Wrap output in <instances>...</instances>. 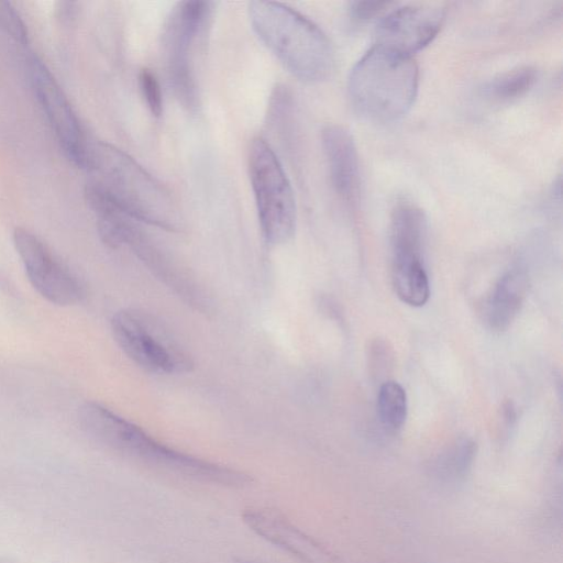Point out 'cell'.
Here are the masks:
<instances>
[{
	"instance_id": "3957f363",
	"label": "cell",
	"mask_w": 563,
	"mask_h": 563,
	"mask_svg": "<svg viewBox=\"0 0 563 563\" xmlns=\"http://www.w3.org/2000/svg\"><path fill=\"white\" fill-rule=\"evenodd\" d=\"M247 11L257 37L295 77L317 84L332 76L334 49L314 22L279 2L252 1Z\"/></svg>"
},
{
	"instance_id": "603a6c76",
	"label": "cell",
	"mask_w": 563,
	"mask_h": 563,
	"mask_svg": "<svg viewBox=\"0 0 563 563\" xmlns=\"http://www.w3.org/2000/svg\"><path fill=\"white\" fill-rule=\"evenodd\" d=\"M504 417L508 423H512L516 420L517 413L511 401H507L504 405Z\"/></svg>"
},
{
	"instance_id": "5bb4252c",
	"label": "cell",
	"mask_w": 563,
	"mask_h": 563,
	"mask_svg": "<svg viewBox=\"0 0 563 563\" xmlns=\"http://www.w3.org/2000/svg\"><path fill=\"white\" fill-rule=\"evenodd\" d=\"M527 288L526 273L518 267L497 280L483 306V319L489 329L504 331L511 324L523 305Z\"/></svg>"
},
{
	"instance_id": "9c48e42d",
	"label": "cell",
	"mask_w": 563,
	"mask_h": 563,
	"mask_svg": "<svg viewBox=\"0 0 563 563\" xmlns=\"http://www.w3.org/2000/svg\"><path fill=\"white\" fill-rule=\"evenodd\" d=\"M12 240L27 280L41 297L62 307L85 299L82 282L40 236L25 228H15Z\"/></svg>"
},
{
	"instance_id": "4fadbf2b",
	"label": "cell",
	"mask_w": 563,
	"mask_h": 563,
	"mask_svg": "<svg viewBox=\"0 0 563 563\" xmlns=\"http://www.w3.org/2000/svg\"><path fill=\"white\" fill-rule=\"evenodd\" d=\"M428 221L417 206L402 201L393 210L389 229L391 263L424 262Z\"/></svg>"
},
{
	"instance_id": "ffe728a7",
	"label": "cell",
	"mask_w": 563,
	"mask_h": 563,
	"mask_svg": "<svg viewBox=\"0 0 563 563\" xmlns=\"http://www.w3.org/2000/svg\"><path fill=\"white\" fill-rule=\"evenodd\" d=\"M139 87L151 113L161 117L163 113V95L155 74L150 69H142L139 74Z\"/></svg>"
},
{
	"instance_id": "2e32d148",
	"label": "cell",
	"mask_w": 563,
	"mask_h": 563,
	"mask_svg": "<svg viewBox=\"0 0 563 563\" xmlns=\"http://www.w3.org/2000/svg\"><path fill=\"white\" fill-rule=\"evenodd\" d=\"M391 283L398 298L411 307H422L429 300L424 262L391 263Z\"/></svg>"
},
{
	"instance_id": "e0dca14e",
	"label": "cell",
	"mask_w": 563,
	"mask_h": 563,
	"mask_svg": "<svg viewBox=\"0 0 563 563\" xmlns=\"http://www.w3.org/2000/svg\"><path fill=\"white\" fill-rule=\"evenodd\" d=\"M408 411L407 394L395 380L384 382L377 395V416L382 426L390 432L400 430Z\"/></svg>"
},
{
	"instance_id": "ac0fdd59",
	"label": "cell",
	"mask_w": 563,
	"mask_h": 563,
	"mask_svg": "<svg viewBox=\"0 0 563 563\" xmlns=\"http://www.w3.org/2000/svg\"><path fill=\"white\" fill-rule=\"evenodd\" d=\"M537 78L536 68L520 66L494 77L485 86V91L496 100L516 99L527 93L534 86Z\"/></svg>"
},
{
	"instance_id": "8992f818",
	"label": "cell",
	"mask_w": 563,
	"mask_h": 563,
	"mask_svg": "<svg viewBox=\"0 0 563 563\" xmlns=\"http://www.w3.org/2000/svg\"><path fill=\"white\" fill-rule=\"evenodd\" d=\"M114 341L143 369L162 375L191 372L194 360L155 317L137 309L117 311L110 321Z\"/></svg>"
},
{
	"instance_id": "d6986e66",
	"label": "cell",
	"mask_w": 563,
	"mask_h": 563,
	"mask_svg": "<svg viewBox=\"0 0 563 563\" xmlns=\"http://www.w3.org/2000/svg\"><path fill=\"white\" fill-rule=\"evenodd\" d=\"M0 31L21 45L29 43V31L24 21L15 8L7 1H0Z\"/></svg>"
},
{
	"instance_id": "5b68a950",
	"label": "cell",
	"mask_w": 563,
	"mask_h": 563,
	"mask_svg": "<svg viewBox=\"0 0 563 563\" xmlns=\"http://www.w3.org/2000/svg\"><path fill=\"white\" fill-rule=\"evenodd\" d=\"M247 168L262 235L271 245L284 244L296 231V200L282 163L264 139L251 142Z\"/></svg>"
},
{
	"instance_id": "7c38bea8",
	"label": "cell",
	"mask_w": 563,
	"mask_h": 563,
	"mask_svg": "<svg viewBox=\"0 0 563 563\" xmlns=\"http://www.w3.org/2000/svg\"><path fill=\"white\" fill-rule=\"evenodd\" d=\"M140 225V223H132L126 228L121 246L130 247L162 283L173 289L188 305L203 310L208 305L205 294L148 239Z\"/></svg>"
},
{
	"instance_id": "277c9868",
	"label": "cell",
	"mask_w": 563,
	"mask_h": 563,
	"mask_svg": "<svg viewBox=\"0 0 563 563\" xmlns=\"http://www.w3.org/2000/svg\"><path fill=\"white\" fill-rule=\"evenodd\" d=\"M419 71L412 57L373 45L353 66L347 90L355 110L368 120L388 123L415 103Z\"/></svg>"
},
{
	"instance_id": "ba28073f",
	"label": "cell",
	"mask_w": 563,
	"mask_h": 563,
	"mask_svg": "<svg viewBox=\"0 0 563 563\" xmlns=\"http://www.w3.org/2000/svg\"><path fill=\"white\" fill-rule=\"evenodd\" d=\"M26 73L33 96L64 155L75 166L85 169L91 139L84 130L65 91L35 54L27 57Z\"/></svg>"
},
{
	"instance_id": "8fae6325",
	"label": "cell",
	"mask_w": 563,
	"mask_h": 563,
	"mask_svg": "<svg viewBox=\"0 0 563 563\" xmlns=\"http://www.w3.org/2000/svg\"><path fill=\"white\" fill-rule=\"evenodd\" d=\"M321 143L335 194L346 205L354 206L360 197L361 173L352 134L342 125L329 124L321 132Z\"/></svg>"
},
{
	"instance_id": "9a60e30c",
	"label": "cell",
	"mask_w": 563,
	"mask_h": 563,
	"mask_svg": "<svg viewBox=\"0 0 563 563\" xmlns=\"http://www.w3.org/2000/svg\"><path fill=\"white\" fill-rule=\"evenodd\" d=\"M477 452L476 442L468 437H460L431 462L432 476L444 484H455L465 478L472 468Z\"/></svg>"
},
{
	"instance_id": "7a4b0ae2",
	"label": "cell",
	"mask_w": 563,
	"mask_h": 563,
	"mask_svg": "<svg viewBox=\"0 0 563 563\" xmlns=\"http://www.w3.org/2000/svg\"><path fill=\"white\" fill-rule=\"evenodd\" d=\"M78 420L81 429L93 440L129 457L224 486L240 487L251 481L242 472L167 446L99 402H85L79 408Z\"/></svg>"
},
{
	"instance_id": "44dd1931",
	"label": "cell",
	"mask_w": 563,
	"mask_h": 563,
	"mask_svg": "<svg viewBox=\"0 0 563 563\" xmlns=\"http://www.w3.org/2000/svg\"><path fill=\"white\" fill-rule=\"evenodd\" d=\"M390 5L387 1H352L349 7L351 18L366 21L380 15Z\"/></svg>"
},
{
	"instance_id": "30bf717a",
	"label": "cell",
	"mask_w": 563,
	"mask_h": 563,
	"mask_svg": "<svg viewBox=\"0 0 563 563\" xmlns=\"http://www.w3.org/2000/svg\"><path fill=\"white\" fill-rule=\"evenodd\" d=\"M444 18L445 9L437 4L397 7L379 20L374 45L412 57L433 41Z\"/></svg>"
},
{
	"instance_id": "7402d4cb",
	"label": "cell",
	"mask_w": 563,
	"mask_h": 563,
	"mask_svg": "<svg viewBox=\"0 0 563 563\" xmlns=\"http://www.w3.org/2000/svg\"><path fill=\"white\" fill-rule=\"evenodd\" d=\"M76 5L77 3L69 1L58 2L56 7L57 18L62 22H71L77 15L78 10Z\"/></svg>"
},
{
	"instance_id": "cb8c5ba5",
	"label": "cell",
	"mask_w": 563,
	"mask_h": 563,
	"mask_svg": "<svg viewBox=\"0 0 563 563\" xmlns=\"http://www.w3.org/2000/svg\"><path fill=\"white\" fill-rule=\"evenodd\" d=\"M235 563H258V562H255L253 560H247V559L239 558V559H235Z\"/></svg>"
},
{
	"instance_id": "6da1fadb",
	"label": "cell",
	"mask_w": 563,
	"mask_h": 563,
	"mask_svg": "<svg viewBox=\"0 0 563 563\" xmlns=\"http://www.w3.org/2000/svg\"><path fill=\"white\" fill-rule=\"evenodd\" d=\"M85 170L90 191L137 221L164 230L178 228L170 192L136 161L115 146L91 140Z\"/></svg>"
},
{
	"instance_id": "52a82bcc",
	"label": "cell",
	"mask_w": 563,
	"mask_h": 563,
	"mask_svg": "<svg viewBox=\"0 0 563 563\" xmlns=\"http://www.w3.org/2000/svg\"><path fill=\"white\" fill-rule=\"evenodd\" d=\"M210 2L183 1L172 10L163 32V55L172 90L190 112L199 107L191 52L210 16Z\"/></svg>"
}]
</instances>
